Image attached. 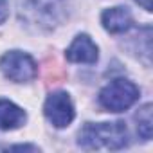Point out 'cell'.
<instances>
[{"mask_svg": "<svg viewBox=\"0 0 153 153\" xmlns=\"http://www.w3.org/2000/svg\"><path fill=\"white\" fill-rule=\"evenodd\" d=\"M140 97V88L124 78L114 79L110 81L106 87L101 88L99 92V105L106 110V112H124L128 108H131Z\"/></svg>", "mask_w": 153, "mask_h": 153, "instance_id": "3", "label": "cell"}, {"mask_svg": "<svg viewBox=\"0 0 153 153\" xmlns=\"http://www.w3.org/2000/svg\"><path fill=\"white\" fill-rule=\"evenodd\" d=\"M83 149H123L130 144V133L123 121L87 123L78 133Z\"/></svg>", "mask_w": 153, "mask_h": 153, "instance_id": "1", "label": "cell"}, {"mask_svg": "<svg viewBox=\"0 0 153 153\" xmlns=\"http://www.w3.org/2000/svg\"><path fill=\"white\" fill-rule=\"evenodd\" d=\"M0 70L15 83H29L38 76V65L31 54L22 51H9L0 58Z\"/></svg>", "mask_w": 153, "mask_h": 153, "instance_id": "4", "label": "cell"}, {"mask_svg": "<svg viewBox=\"0 0 153 153\" xmlns=\"http://www.w3.org/2000/svg\"><path fill=\"white\" fill-rule=\"evenodd\" d=\"M9 149H33V151H38V148L36 146H29V144H20V146H11Z\"/></svg>", "mask_w": 153, "mask_h": 153, "instance_id": "12", "label": "cell"}, {"mask_svg": "<svg viewBox=\"0 0 153 153\" xmlns=\"http://www.w3.org/2000/svg\"><path fill=\"white\" fill-rule=\"evenodd\" d=\"M135 2H137L139 6H142L146 11H151V9H153V6H151V0H135Z\"/></svg>", "mask_w": 153, "mask_h": 153, "instance_id": "11", "label": "cell"}, {"mask_svg": "<svg viewBox=\"0 0 153 153\" xmlns=\"http://www.w3.org/2000/svg\"><path fill=\"white\" fill-rule=\"evenodd\" d=\"M43 114L54 128H67L76 117L74 103L70 96L63 90H58L47 96L43 103Z\"/></svg>", "mask_w": 153, "mask_h": 153, "instance_id": "5", "label": "cell"}, {"mask_svg": "<svg viewBox=\"0 0 153 153\" xmlns=\"http://www.w3.org/2000/svg\"><path fill=\"white\" fill-rule=\"evenodd\" d=\"M27 119V114L24 108L15 105L9 99H0V130L9 131L20 128Z\"/></svg>", "mask_w": 153, "mask_h": 153, "instance_id": "8", "label": "cell"}, {"mask_svg": "<svg viewBox=\"0 0 153 153\" xmlns=\"http://www.w3.org/2000/svg\"><path fill=\"white\" fill-rule=\"evenodd\" d=\"M9 16V0H0V24H4Z\"/></svg>", "mask_w": 153, "mask_h": 153, "instance_id": "10", "label": "cell"}, {"mask_svg": "<svg viewBox=\"0 0 153 153\" xmlns=\"http://www.w3.org/2000/svg\"><path fill=\"white\" fill-rule=\"evenodd\" d=\"M20 18L36 29H56L67 18V0H18Z\"/></svg>", "mask_w": 153, "mask_h": 153, "instance_id": "2", "label": "cell"}, {"mask_svg": "<svg viewBox=\"0 0 153 153\" xmlns=\"http://www.w3.org/2000/svg\"><path fill=\"white\" fill-rule=\"evenodd\" d=\"M135 121H137V131L140 135V139L149 140L151 139V131H153V119H151V103H146L144 106L139 108V112L135 114Z\"/></svg>", "mask_w": 153, "mask_h": 153, "instance_id": "9", "label": "cell"}, {"mask_svg": "<svg viewBox=\"0 0 153 153\" xmlns=\"http://www.w3.org/2000/svg\"><path fill=\"white\" fill-rule=\"evenodd\" d=\"M101 24H103L106 33H110V34H123V33H128L133 27V16H131L128 7L115 6V7H108V9L103 11Z\"/></svg>", "mask_w": 153, "mask_h": 153, "instance_id": "7", "label": "cell"}, {"mask_svg": "<svg viewBox=\"0 0 153 153\" xmlns=\"http://www.w3.org/2000/svg\"><path fill=\"white\" fill-rule=\"evenodd\" d=\"M65 56L68 61L72 63H87V65H94L99 59V49L94 43V40L88 34H78L70 47L65 51Z\"/></svg>", "mask_w": 153, "mask_h": 153, "instance_id": "6", "label": "cell"}]
</instances>
